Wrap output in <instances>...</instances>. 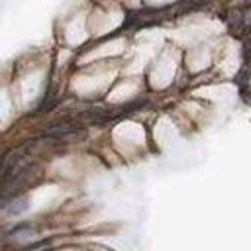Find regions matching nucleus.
Listing matches in <instances>:
<instances>
[{"instance_id":"f257e3e1","label":"nucleus","mask_w":251,"mask_h":251,"mask_svg":"<svg viewBox=\"0 0 251 251\" xmlns=\"http://www.w3.org/2000/svg\"><path fill=\"white\" fill-rule=\"evenodd\" d=\"M45 135L47 137H53L57 141H78V139H84L86 137V131L82 127H78V126L65 124V126H55Z\"/></svg>"}]
</instances>
